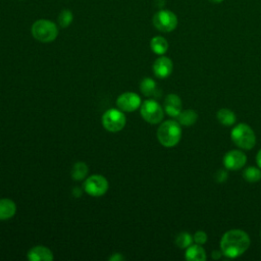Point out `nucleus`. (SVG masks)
Listing matches in <instances>:
<instances>
[{
    "label": "nucleus",
    "mask_w": 261,
    "mask_h": 261,
    "mask_svg": "<svg viewBox=\"0 0 261 261\" xmlns=\"http://www.w3.org/2000/svg\"><path fill=\"white\" fill-rule=\"evenodd\" d=\"M141 98L138 94L134 92H125L121 94L117 100H116V105L118 109L121 111H126V112H132L141 107Z\"/></svg>",
    "instance_id": "obj_9"
},
{
    "label": "nucleus",
    "mask_w": 261,
    "mask_h": 261,
    "mask_svg": "<svg viewBox=\"0 0 261 261\" xmlns=\"http://www.w3.org/2000/svg\"><path fill=\"white\" fill-rule=\"evenodd\" d=\"M164 110L171 116L176 117L181 111V100L175 94H169L164 99Z\"/></svg>",
    "instance_id": "obj_12"
},
{
    "label": "nucleus",
    "mask_w": 261,
    "mask_h": 261,
    "mask_svg": "<svg viewBox=\"0 0 261 261\" xmlns=\"http://www.w3.org/2000/svg\"><path fill=\"white\" fill-rule=\"evenodd\" d=\"M185 258L188 261H205L207 259L206 251L202 245H191L186 249Z\"/></svg>",
    "instance_id": "obj_14"
},
{
    "label": "nucleus",
    "mask_w": 261,
    "mask_h": 261,
    "mask_svg": "<svg viewBox=\"0 0 261 261\" xmlns=\"http://www.w3.org/2000/svg\"><path fill=\"white\" fill-rule=\"evenodd\" d=\"M228 173L225 169H218L215 173H214V180L218 184L224 182L227 179Z\"/></svg>",
    "instance_id": "obj_25"
},
{
    "label": "nucleus",
    "mask_w": 261,
    "mask_h": 261,
    "mask_svg": "<svg viewBox=\"0 0 261 261\" xmlns=\"http://www.w3.org/2000/svg\"><path fill=\"white\" fill-rule=\"evenodd\" d=\"M223 254H222V252H221V250H214L212 253H211V257H212V259H214V260H218V259H220V257L222 256Z\"/></svg>",
    "instance_id": "obj_26"
},
{
    "label": "nucleus",
    "mask_w": 261,
    "mask_h": 261,
    "mask_svg": "<svg viewBox=\"0 0 261 261\" xmlns=\"http://www.w3.org/2000/svg\"><path fill=\"white\" fill-rule=\"evenodd\" d=\"M250 237L242 229H229L220 240V250L227 258H237L243 255L250 247Z\"/></svg>",
    "instance_id": "obj_1"
},
{
    "label": "nucleus",
    "mask_w": 261,
    "mask_h": 261,
    "mask_svg": "<svg viewBox=\"0 0 261 261\" xmlns=\"http://www.w3.org/2000/svg\"><path fill=\"white\" fill-rule=\"evenodd\" d=\"M194 238L191 236V233L187 231H182L178 233L175 238V245L180 249H187L189 246L193 244Z\"/></svg>",
    "instance_id": "obj_21"
},
{
    "label": "nucleus",
    "mask_w": 261,
    "mask_h": 261,
    "mask_svg": "<svg viewBox=\"0 0 261 261\" xmlns=\"http://www.w3.org/2000/svg\"><path fill=\"white\" fill-rule=\"evenodd\" d=\"M110 260H123V257L119 254H114L112 257H110Z\"/></svg>",
    "instance_id": "obj_28"
},
{
    "label": "nucleus",
    "mask_w": 261,
    "mask_h": 261,
    "mask_svg": "<svg viewBox=\"0 0 261 261\" xmlns=\"http://www.w3.org/2000/svg\"><path fill=\"white\" fill-rule=\"evenodd\" d=\"M32 35L39 42L50 43L57 38L58 28L49 19H38L32 25Z\"/></svg>",
    "instance_id": "obj_4"
},
{
    "label": "nucleus",
    "mask_w": 261,
    "mask_h": 261,
    "mask_svg": "<svg viewBox=\"0 0 261 261\" xmlns=\"http://www.w3.org/2000/svg\"><path fill=\"white\" fill-rule=\"evenodd\" d=\"M217 120L225 126H230L236 122V114L233 111L227 108H221L216 113Z\"/></svg>",
    "instance_id": "obj_18"
},
{
    "label": "nucleus",
    "mask_w": 261,
    "mask_h": 261,
    "mask_svg": "<svg viewBox=\"0 0 261 261\" xmlns=\"http://www.w3.org/2000/svg\"><path fill=\"white\" fill-rule=\"evenodd\" d=\"M247 156L240 150H230L223 157V165L227 170H239L245 166Z\"/></svg>",
    "instance_id": "obj_10"
},
{
    "label": "nucleus",
    "mask_w": 261,
    "mask_h": 261,
    "mask_svg": "<svg viewBox=\"0 0 261 261\" xmlns=\"http://www.w3.org/2000/svg\"><path fill=\"white\" fill-rule=\"evenodd\" d=\"M84 190L86 193L93 197H100L107 192L108 181L104 176L100 174H94L85 180Z\"/></svg>",
    "instance_id": "obj_8"
},
{
    "label": "nucleus",
    "mask_w": 261,
    "mask_h": 261,
    "mask_svg": "<svg viewBox=\"0 0 261 261\" xmlns=\"http://www.w3.org/2000/svg\"><path fill=\"white\" fill-rule=\"evenodd\" d=\"M230 138L234 145L243 150H251L256 144V135L247 123H238L230 132Z\"/></svg>",
    "instance_id": "obj_3"
},
{
    "label": "nucleus",
    "mask_w": 261,
    "mask_h": 261,
    "mask_svg": "<svg viewBox=\"0 0 261 261\" xmlns=\"http://www.w3.org/2000/svg\"><path fill=\"white\" fill-rule=\"evenodd\" d=\"M151 50L157 55H163L168 49V42L161 36H155L150 41Z\"/></svg>",
    "instance_id": "obj_16"
},
{
    "label": "nucleus",
    "mask_w": 261,
    "mask_h": 261,
    "mask_svg": "<svg viewBox=\"0 0 261 261\" xmlns=\"http://www.w3.org/2000/svg\"><path fill=\"white\" fill-rule=\"evenodd\" d=\"M88 173V166L86 165V163L84 162H76L73 167H72V171H71V175L75 180H80L83 179L86 174Z\"/></svg>",
    "instance_id": "obj_23"
},
{
    "label": "nucleus",
    "mask_w": 261,
    "mask_h": 261,
    "mask_svg": "<svg viewBox=\"0 0 261 261\" xmlns=\"http://www.w3.org/2000/svg\"><path fill=\"white\" fill-rule=\"evenodd\" d=\"M16 212L15 203L10 199H0V220L11 218Z\"/></svg>",
    "instance_id": "obj_15"
},
{
    "label": "nucleus",
    "mask_w": 261,
    "mask_h": 261,
    "mask_svg": "<svg viewBox=\"0 0 261 261\" xmlns=\"http://www.w3.org/2000/svg\"><path fill=\"white\" fill-rule=\"evenodd\" d=\"M173 69V63L170 58L166 56L158 57L153 63L154 74L159 79H165L169 76Z\"/></svg>",
    "instance_id": "obj_11"
},
{
    "label": "nucleus",
    "mask_w": 261,
    "mask_h": 261,
    "mask_svg": "<svg viewBox=\"0 0 261 261\" xmlns=\"http://www.w3.org/2000/svg\"><path fill=\"white\" fill-rule=\"evenodd\" d=\"M142 117L151 124H157L163 119L164 113L160 104L154 99H147L141 104Z\"/></svg>",
    "instance_id": "obj_6"
},
{
    "label": "nucleus",
    "mask_w": 261,
    "mask_h": 261,
    "mask_svg": "<svg viewBox=\"0 0 261 261\" xmlns=\"http://www.w3.org/2000/svg\"><path fill=\"white\" fill-rule=\"evenodd\" d=\"M256 162H257L258 167L261 169V149L258 151V153L256 155Z\"/></svg>",
    "instance_id": "obj_27"
},
{
    "label": "nucleus",
    "mask_w": 261,
    "mask_h": 261,
    "mask_svg": "<svg viewBox=\"0 0 261 261\" xmlns=\"http://www.w3.org/2000/svg\"><path fill=\"white\" fill-rule=\"evenodd\" d=\"M243 177L248 182H257L261 179V169L255 166H249L243 171Z\"/></svg>",
    "instance_id": "obj_20"
},
{
    "label": "nucleus",
    "mask_w": 261,
    "mask_h": 261,
    "mask_svg": "<svg viewBox=\"0 0 261 261\" xmlns=\"http://www.w3.org/2000/svg\"><path fill=\"white\" fill-rule=\"evenodd\" d=\"M153 25L160 32L170 33L177 27V16L174 12L167 9H161L157 11L152 18Z\"/></svg>",
    "instance_id": "obj_5"
},
{
    "label": "nucleus",
    "mask_w": 261,
    "mask_h": 261,
    "mask_svg": "<svg viewBox=\"0 0 261 261\" xmlns=\"http://www.w3.org/2000/svg\"><path fill=\"white\" fill-rule=\"evenodd\" d=\"M126 122L125 115L120 109H109L102 116L103 126L111 133H116L121 130Z\"/></svg>",
    "instance_id": "obj_7"
},
{
    "label": "nucleus",
    "mask_w": 261,
    "mask_h": 261,
    "mask_svg": "<svg viewBox=\"0 0 261 261\" xmlns=\"http://www.w3.org/2000/svg\"><path fill=\"white\" fill-rule=\"evenodd\" d=\"M194 238V241L196 244H199V245H204L206 242H207V233L203 230H198L195 232V234L193 236Z\"/></svg>",
    "instance_id": "obj_24"
},
{
    "label": "nucleus",
    "mask_w": 261,
    "mask_h": 261,
    "mask_svg": "<svg viewBox=\"0 0 261 261\" xmlns=\"http://www.w3.org/2000/svg\"><path fill=\"white\" fill-rule=\"evenodd\" d=\"M28 259L31 261H50L53 259V254L47 247L36 246L28 252Z\"/></svg>",
    "instance_id": "obj_13"
},
{
    "label": "nucleus",
    "mask_w": 261,
    "mask_h": 261,
    "mask_svg": "<svg viewBox=\"0 0 261 261\" xmlns=\"http://www.w3.org/2000/svg\"><path fill=\"white\" fill-rule=\"evenodd\" d=\"M140 89H141V92L147 97L156 96L158 92V88L155 81L150 77H145L144 80L141 81Z\"/></svg>",
    "instance_id": "obj_19"
},
{
    "label": "nucleus",
    "mask_w": 261,
    "mask_h": 261,
    "mask_svg": "<svg viewBox=\"0 0 261 261\" xmlns=\"http://www.w3.org/2000/svg\"><path fill=\"white\" fill-rule=\"evenodd\" d=\"M210 2H212V3H220V2H222L223 0H209Z\"/></svg>",
    "instance_id": "obj_29"
},
{
    "label": "nucleus",
    "mask_w": 261,
    "mask_h": 261,
    "mask_svg": "<svg viewBox=\"0 0 261 261\" xmlns=\"http://www.w3.org/2000/svg\"><path fill=\"white\" fill-rule=\"evenodd\" d=\"M180 138L181 127L175 120H166L162 122L157 129V139L159 143L166 148H171L177 145Z\"/></svg>",
    "instance_id": "obj_2"
},
{
    "label": "nucleus",
    "mask_w": 261,
    "mask_h": 261,
    "mask_svg": "<svg viewBox=\"0 0 261 261\" xmlns=\"http://www.w3.org/2000/svg\"><path fill=\"white\" fill-rule=\"evenodd\" d=\"M58 24L59 27L65 29L67 28L73 20V14L71 12V10L69 9H63L60 11V13L58 14Z\"/></svg>",
    "instance_id": "obj_22"
},
{
    "label": "nucleus",
    "mask_w": 261,
    "mask_h": 261,
    "mask_svg": "<svg viewBox=\"0 0 261 261\" xmlns=\"http://www.w3.org/2000/svg\"><path fill=\"white\" fill-rule=\"evenodd\" d=\"M177 118V122L181 125L185 126H190L196 123L197 119H198V114L196 111L192 110V109H187V110H181L180 113L176 116Z\"/></svg>",
    "instance_id": "obj_17"
}]
</instances>
